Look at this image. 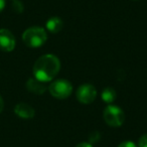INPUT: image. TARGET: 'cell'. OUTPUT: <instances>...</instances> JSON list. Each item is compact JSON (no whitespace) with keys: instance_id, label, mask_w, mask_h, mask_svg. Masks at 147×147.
Instances as JSON below:
<instances>
[{"instance_id":"2","label":"cell","mask_w":147,"mask_h":147,"mask_svg":"<svg viewBox=\"0 0 147 147\" xmlns=\"http://www.w3.org/2000/svg\"><path fill=\"white\" fill-rule=\"evenodd\" d=\"M47 34L42 27L32 26L27 28L22 34V40L28 47H39L45 43Z\"/></svg>"},{"instance_id":"16","label":"cell","mask_w":147,"mask_h":147,"mask_svg":"<svg viewBox=\"0 0 147 147\" xmlns=\"http://www.w3.org/2000/svg\"><path fill=\"white\" fill-rule=\"evenodd\" d=\"M5 7V0H0V12L4 9Z\"/></svg>"},{"instance_id":"4","label":"cell","mask_w":147,"mask_h":147,"mask_svg":"<svg viewBox=\"0 0 147 147\" xmlns=\"http://www.w3.org/2000/svg\"><path fill=\"white\" fill-rule=\"evenodd\" d=\"M104 120L111 127H120L125 121V114L121 108L115 105H109L104 109Z\"/></svg>"},{"instance_id":"10","label":"cell","mask_w":147,"mask_h":147,"mask_svg":"<svg viewBox=\"0 0 147 147\" xmlns=\"http://www.w3.org/2000/svg\"><path fill=\"white\" fill-rule=\"evenodd\" d=\"M116 92L113 88H105L104 90L101 93V97H102V100L104 101L105 103H112L113 101L116 99Z\"/></svg>"},{"instance_id":"13","label":"cell","mask_w":147,"mask_h":147,"mask_svg":"<svg viewBox=\"0 0 147 147\" xmlns=\"http://www.w3.org/2000/svg\"><path fill=\"white\" fill-rule=\"evenodd\" d=\"M118 147H137L136 144L132 141H124L118 145Z\"/></svg>"},{"instance_id":"3","label":"cell","mask_w":147,"mask_h":147,"mask_svg":"<svg viewBox=\"0 0 147 147\" xmlns=\"http://www.w3.org/2000/svg\"><path fill=\"white\" fill-rule=\"evenodd\" d=\"M49 91L51 95L55 99H63L69 98L73 93V85L67 80L59 79V80L53 81L49 87Z\"/></svg>"},{"instance_id":"9","label":"cell","mask_w":147,"mask_h":147,"mask_svg":"<svg viewBox=\"0 0 147 147\" xmlns=\"http://www.w3.org/2000/svg\"><path fill=\"white\" fill-rule=\"evenodd\" d=\"M47 30L51 33H57L63 29V22L59 17L57 16H53L47 21Z\"/></svg>"},{"instance_id":"6","label":"cell","mask_w":147,"mask_h":147,"mask_svg":"<svg viewBox=\"0 0 147 147\" xmlns=\"http://www.w3.org/2000/svg\"><path fill=\"white\" fill-rule=\"evenodd\" d=\"M16 41L13 33L8 29H0V49L2 51H12L15 47Z\"/></svg>"},{"instance_id":"14","label":"cell","mask_w":147,"mask_h":147,"mask_svg":"<svg viewBox=\"0 0 147 147\" xmlns=\"http://www.w3.org/2000/svg\"><path fill=\"white\" fill-rule=\"evenodd\" d=\"M76 147H93V146H92V144L89 142H81V143H79Z\"/></svg>"},{"instance_id":"1","label":"cell","mask_w":147,"mask_h":147,"mask_svg":"<svg viewBox=\"0 0 147 147\" xmlns=\"http://www.w3.org/2000/svg\"><path fill=\"white\" fill-rule=\"evenodd\" d=\"M61 69V61L55 55L47 53L36 59L33 65L34 78L43 83L51 82Z\"/></svg>"},{"instance_id":"11","label":"cell","mask_w":147,"mask_h":147,"mask_svg":"<svg viewBox=\"0 0 147 147\" xmlns=\"http://www.w3.org/2000/svg\"><path fill=\"white\" fill-rule=\"evenodd\" d=\"M12 7H13V10L17 13L23 12V9H24V6H23L22 2H21L20 0H13Z\"/></svg>"},{"instance_id":"12","label":"cell","mask_w":147,"mask_h":147,"mask_svg":"<svg viewBox=\"0 0 147 147\" xmlns=\"http://www.w3.org/2000/svg\"><path fill=\"white\" fill-rule=\"evenodd\" d=\"M138 147H147V134H144L140 137L138 142Z\"/></svg>"},{"instance_id":"17","label":"cell","mask_w":147,"mask_h":147,"mask_svg":"<svg viewBox=\"0 0 147 147\" xmlns=\"http://www.w3.org/2000/svg\"><path fill=\"white\" fill-rule=\"evenodd\" d=\"M135 1H136V0H135Z\"/></svg>"},{"instance_id":"7","label":"cell","mask_w":147,"mask_h":147,"mask_svg":"<svg viewBox=\"0 0 147 147\" xmlns=\"http://www.w3.org/2000/svg\"><path fill=\"white\" fill-rule=\"evenodd\" d=\"M14 113L18 117L23 119H31L34 117L35 111L30 105L26 104V103H19L15 106Z\"/></svg>"},{"instance_id":"8","label":"cell","mask_w":147,"mask_h":147,"mask_svg":"<svg viewBox=\"0 0 147 147\" xmlns=\"http://www.w3.org/2000/svg\"><path fill=\"white\" fill-rule=\"evenodd\" d=\"M26 89L33 94L41 95L47 91V86L45 83L40 82L35 78H30L26 82Z\"/></svg>"},{"instance_id":"5","label":"cell","mask_w":147,"mask_h":147,"mask_svg":"<svg viewBox=\"0 0 147 147\" xmlns=\"http://www.w3.org/2000/svg\"><path fill=\"white\" fill-rule=\"evenodd\" d=\"M76 96L80 103L88 105L94 102L95 99L97 98V90L93 85L84 84L78 88Z\"/></svg>"},{"instance_id":"15","label":"cell","mask_w":147,"mask_h":147,"mask_svg":"<svg viewBox=\"0 0 147 147\" xmlns=\"http://www.w3.org/2000/svg\"><path fill=\"white\" fill-rule=\"evenodd\" d=\"M3 108H4V102H3V99L0 95V113L3 111Z\"/></svg>"}]
</instances>
